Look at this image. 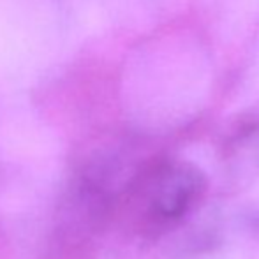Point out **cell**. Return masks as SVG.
I'll return each mask as SVG.
<instances>
[{
  "mask_svg": "<svg viewBox=\"0 0 259 259\" xmlns=\"http://www.w3.org/2000/svg\"><path fill=\"white\" fill-rule=\"evenodd\" d=\"M208 178L196 164L164 159L136 173L118 196L131 226L143 238L155 240L187 221L205 199Z\"/></svg>",
  "mask_w": 259,
  "mask_h": 259,
  "instance_id": "obj_1",
  "label": "cell"
},
{
  "mask_svg": "<svg viewBox=\"0 0 259 259\" xmlns=\"http://www.w3.org/2000/svg\"><path fill=\"white\" fill-rule=\"evenodd\" d=\"M224 157L235 166L259 167V118L243 122L224 143Z\"/></svg>",
  "mask_w": 259,
  "mask_h": 259,
  "instance_id": "obj_2",
  "label": "cell"
}]
</instances>
